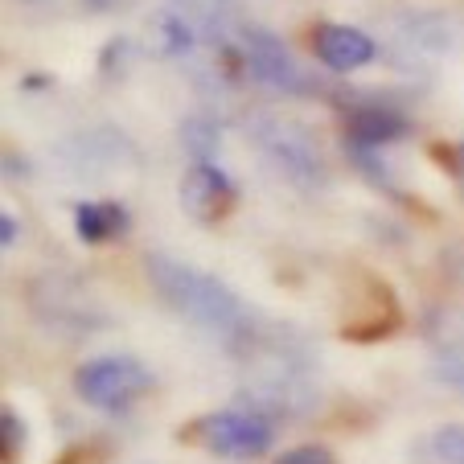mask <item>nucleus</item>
<instances>
[{"mask_svg":"<svg viewBox=\"0 0 464 464\" xmlns=\"http://www.w3.org/2000/svg\"><path fill=\"white\" fill-rule=\"evenodd\" d=\"M149 280L169 308H177L185 321H193L202 334L218 337L222 345L238 350V345L255 342V316L218 276H206L189 263L169 259V255H149Z\"/></svg>","mask_w":464,"mask_h":464,"instance_id":"f257e3e1","label":"nucleus"},{"mask_svg":"<svg viewBox=\"0 0 464 464\" xmlns=\"http://www.w3.org/2000/svg\"><path fill=\"white\" fill-rule=\"evenodd\" d=\"M189 436L202 448L218 456H235V460H251L272 448V420L263 411H246V407H230V411H214L189 428Z\"/></svg>","mask_w":464,"mask_h":464,"instance_id":"f03ea898","label":"nucleus"},{"mask_svg":"<svg viewBox=\"0 0 464 464\" xmlns=\"http://www.w3.org/2000/svg\"><path fill=\"white\" fill-rule=\"evenodd\" d=\"M152 386V374L136 358H95L79 366L74 374V391L82 403L99 407V411H123Z\"/></svg>","mask_w":464,"mask_h":464,"instance_id":"7ed1b4c3","label":"nucleus"},{"mask_svg":"<svg viewBox=\"0 0 464 464\" xmlns=\"http://www.w3.org/2000/svg\"><path fill=\"white\" fill-rule=\"evenodd\" d=\"M255 144L263 149V157L272 160L288 181L304 185H324V165H321V152H316L313 136H308L300 123L288 120H259L255 123Z\"/></svg>","mask_w":464,"mask_h":464,"instance_id":"20e7f679","label":"nucleus"},{"mask_svg":"<svg viewBox=\"0 0 464 464\" xmlns=\"http://www.w3.org/2000/svg\"><path fill=\"white\" fill-rule=\"evenodd\" d=\"M243 53H246L251 74L259 82H267L272 91H284V95H308V91H313V82L304 79L296 58H292V53L284 50L280 37L267 34V29L246 25L243 29Z\"/></svg>","mask_w":464,"mask_h":464,"instance_id":"39448f33","label":"nucleus"},{"mask_svg":"<svg viewBox=\"0 0 464 464\" xmlns=\"http://www.w3.org/2000/svg\"><path fill=\"white\" fill-rule=\"evenodd\" d=\"M238 189L218 165H193L181 181V210L198 222H218L230 214Z\"/></svg>","mask_w":464,"mask_h":464,"instance_id":"423d86ee","label":"nucleus"},{"mask_svg":"<svg viewBox=\"0 0 464 464\" xmlns=\"http://www.w3.org/2000/svg\"><path fill=\"white\" fill-rule=\"evenodd\" d=\"M313 53L337 74H353L378 58V45L370 34L353 25H316L313 29Z\"/></svg>","mask_w":464,"mask_h":464,"instance_id":"0eeeda50","label":"nucleus"},{"mask_svg":"<svg viewBox=\"0 0 464 464\" xmlns=\"http://www.w3.org/2000/svg\"><path fill=\"white\" fill-rule=\"evenodd\" d=\"M411 123L399 107H386V103H366V107H350L345 111V144L350 149H382V144L403 140Z\"/></svg>","mask_w":464,"mask_h":464,"instance_id":"6e6552de","label":"nucleus"},{"mask_svg":"<svg viewBox=\"0 0 464 464\" xmlns=\"http://www.w3.org/2000/svg\"><path fill=\"white\" fill-rule=\"evenodd\" d=\"M74 230L82 243H107L111 235L128 230V210L120 202H79L74 206Z\"/></svg>","mask_w":464,"mask_h":464,"instance_id":"1a4fd4ad","label":"nucleus"},{"mask_svg":"<svg viewBox=\"0 0 464 464\" xmlns=\"http://www.w3.org/2000/svg\"><path fill=\"white\" fill-rule=\"evenodd\" d=\"M157 34H160V50H165L169 58H181V53L193 50V29L181 13H160Z\"/></svg>","mask_w":464,"mask_h":464,"instance_id":"9d476101","label":"nucleus"},{"mask_svg":"<svg viewBox=\"0 0 464 464\" xmlns=\"http://www.w3.org/2000/svg\"><path fill=\"white\" fill-rule=\"evenodd\" d=\"M181 140H185V149L198 157V165H210V152L218 149V128H214L210 120H185Z\"/></svg>","mask_w":464,"mask_h":464,"instance_id":"9b49d317","label":"nucleus"},{"mask_svg":"<svg viewBox=\"0 0 464 464\" xmlns=\"http://www.w3.org/2000/svg\"><path fill=\"white\" fill-rule=\"evenodd\" d=\"M431 452L444 464H464V423H448L431 436Z\"/></svg>","mask_w":464,"mask_h":464,"instance_id":"f8f14e48","label":"nucleus"},{"mask_svg":"<svg viewBox=\"0 0 464 464\" xmlns=\"http://www.w3.org/2000/svg\"><path fill=\"white\" fill-rule=\"evenodd\" d=\"M276 464H337V460H334V452H329V448L304 444V448H292V452H284Z\"/></svg>","mask_w":464,"mask_h":464,"instance_id":"ddd939ff","label":"nucleus"},{"mask_svg":"<svg viewBox=\"0 0 464 464\" xmlns=\"http://www.w3.org/2000/svg\"><path fill=\"white\" fill-rule=\"evenodd\" d=\"M21 444H25V423H21L13 411H5V452L17 456Z\"/></svg>","mask_w":464,"mask_h":464,"instance_id":"4468645a","label":"nucleus"},{"mask_svg":"<svg viewBox=\"0 0 464 464\" xmlns=\"http://www.w3.org/2000/svg\"><path fill=\"white\" fill-rule=\"evenodd\" d=\"M440 378H444V382H452V386H460V391H464V358H460V353H448L444 366H440Z\"/></svg>","mask_w":464,"mask_h":464,"instance_id":"2eb2a0df","label":"nucleus"},{"mask_svg":"<svg viewBox=\"0 0 464 464\" xmlns=\"http://www.w3.org/2000/svg\"><path fill=\"white\" fill-rule=\"evenodd\" d=\"M436 157H440V160H448V165H452V169H456V177H460V185H464V140H460V144H456V149H452V152L436 149Z\"/></svg>","mask_w":464,"mask_h":464,"instance_id":"dca6fc26","label":"nucleus"},{"mask_svg":"<svg viewBox=\"0 0 464 464\" xmlns=\"http://www.w3.org/2000/svg\"><path fill=\"white\" fill-rule=\"evenodd\" d=\"M0 243L5 246L17 243V218H13V214H5V222H0Z\"/></svg>","mask_w":464,"mask_h":464,"instance_id":"f3484780","label":"nucleus"}]
</instances>
